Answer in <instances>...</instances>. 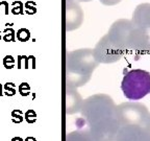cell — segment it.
<instances>
[{"label":"cell","instance_id":"3","mask_svg":"<svg viewBox=\"0 0 150 141\" xmlns=\"http://www.w3.org/2000/svg\"><path fill=\"white\" fill-rule=\"evenodd\" d=\"M121 90L128 100H141L150 94V72L142 69L126 72L122 78Z\"/></svg>","mask_w":150,"mask_h":141},{"label":"cell","instance_id":"18","mask_svg":"<svg viewBox=\"0 0 150 141\" xmlns=\"http://www.w3.org/2000/svg\"><path fill=\"white\" fill-rule=\"evenodd\" d=\"M3 9V14L8 15L9 14V9H8V2L3 0V1H0V15H1V11Z\"/></svg>","mask_w":150,"mask_h":141},{"label":"cell","instance_id":"8","mask_svg":"<svg viewBox=\"0 0 150 141\" xmlns=\"http://www.w3.org/2000/svg\"><path fill=\"white\" fill-rule=\"evenodd\" d=\"M11 13L13 15H23L24 14V4L20 0H16L12 3V9Z\"/></svg>","mask_w":150,"mask_h":141},{"label":"cell","instance_id":"6","mask_svg":"<svg viewBox=\"0 0 150 141\" xmlns=\"http://www.w3.org/2000/svg\"><path fill=\"white\" fill-rule=\"evenodd\" d=\"M115 141H150V134L144 125H121Z\"/></svg>","mask_w":150,"mask_h":141},{"label":"cell","instance_id":"5","mask_svg":"<svg viewBox=\"0 0 150 141\" xmlns=\"http://www.w3.org/2000/svg\"><path fill=\"white\" fill-rule=\"evenodd\" d=\"M125 52L119 49L110 41L108 36L99 42L96 48V56L99 61L103 63H115L123 58Z\"/></svg>","mask_w":150,"mask_h":141},{"label":"cell","instance_id":"4","mask_svg":"<svg viewBox=\"0 0 150 141\" xmlns=\"http://www.w3.org/2000/svg\"><path fill=\"white\" fill-rule=\"evenodd\" d=\"M120 125H145L149 111L144 103L138 101H126L116 108Z\"/></svg>","mask_w":150,"mask_h":141},{"label":"cell","instance_id":"1","mask_svg":"<svg viewBox=\"0 0 150 141\" xmlns=\"http://www.w3.org/2000/svg\"><path fill=\"white\" fill-rule=\"evenodd\" d=\"M116 108L112 99L106 95L94 96L88 100L86 111L91 117L96 141H115L121 127Z\"/></svg>","mask_w":150,"mask_h":141},{"label":"cell","instance_id":"20","mask_svg":"<svg viewBox=\"0 0 150 141\" xmlns=\"http://www.w3.org/2000/svg\"><path fill=\"white\" fill-rule=\"evenodd\" d=\"M29 62L31 63L30 68L35 69V56H28V66H29Z\"/></svg>","mask_w":150,"mask_h":141},{"label":"cell","instance_id":"21","mask_svg":"<svg viewBox=\"0 0 150 141\" xmlns=\"http://www.w3.org/2000/svg\"><path fill=\"white\" fill-rule=\"evenodd\" d=\"M144 127L147 129V131L149 132V134H150V113H149V115H148V118H147V120H146Z\"/></svg>","mask_w":150,"mask_h":141},{"label":"cell","instance_id":"12","mask_svg":"<svg viewBox=\"0 0 150 141\" xmlns=\"http://www.w3.org/2000/svg\"><path fill=\"white\" fill-rule=\"evenodd\" d=\"M23 120V111L20 109H15L12 111V121L14 123H21Z\"/></svg>","mask_w":150,"mask_h":141},{"label":"cell","instance_id":"7","mask_svg":"<svg viewBox=\"0 0 150 141\" xmlns=\"http://www.w3.org/2000/svg\"><path fill=\"white\" fill-rule=\"evenodd\" d=\"M134 23L150 36V3H141L134 9L132 19Z\"/></svg>","mask_w":150,"mask_h":141},{"label":"cell","instance_id":"17","mask_svg":"<svg viewBox=\"0 0 150 141\" xmlns=\"http://www.w3.org/2000/svg\"><path fill=\"white\" fill-rule=\"evenodd\" d=\"M25 120L28 123H33L37 121V114L33 110L29 109L25 112Z\"/></svg>","mask_w":150,"mask_h":141},{"label":"cell","instance_id":"9","mask_svg":"<svg viewBox=\"0 0 150 141\" xmlns=\"http://www.w3.org/2000/svg\"><path fill=\"white\" fill-rule=\"evenodd\" d=\"M16 38L19 42H27L30 38V33L26 28H20L16 33Z\"/></svg>","mask_w":150,"mask_h":141},{"label":"cell","instance_id":"26","mask_svg":"<svg viewBox=\"0 0 150 141\" xmlns=\"http://www.w3.org/2000/svg\"><path fill=\"white\" fill-rule=\"evenodd\" d=\"M82 1H88V0H82Z\"/></svg>","mask_w":150,"mask_h":141},{"label":"cell","instance_id":"2","mask_svg":"<svg viewBox=\"0 0 150 141\" xmlns=\"http://www.w3.org/2000/svg\"><path fill=\"white\" fill-rule=\"evenodd\" d=\"M110 41L124 52L149 53L150 36L139 28L132 20L120 19L110 27L108 33Z\"/></svg>","mask_w":150,"mask_h":141},{"label":"cell","instance_id":"24","mask_svg":"<svg viewBox=\"0 0 150 141\" xmlns=\"http://www.w3.org/2000/svg\"><path fill=\"white\" fill-rule=\"evenodd\" d=\"M24 141H35V138H33V137H27Z\"/></svg>","mask_w":150,"mask_h":141},{"label":"cell","instance_id":"25","mask_svg":"<svg viewBox=\"0 0 150 141\" xmlns=\"http://www.w3.org/2000/svg\"><path fill=\"white\" fill-rule=\"evenodd\" d=\"M0 33H1V31H0ZM1 39H2V37H1V35H0V40H1Z\"/></svg>","mask_w":150,"mask_h":141},{"label":"cell","instance_id":"16","mask_svg":"<svg viewBox=\"0 0 150 141\" xmlns=\"http://www.w3.org/2000/svg\"><path fill=\"white\" fill-rule=\"evenodd\" d=\"M24 6H25V13L28 15H33L37 12V9H35V3L33 2V1H31V0L26 1Z\"/></svg>","mask_w":150,"mask_h":141},{"label":"cell","instance_id":"11","mask_svg":"<svg viewBox=\"0 0 150 141\" xmlns=\"http://www.w3.org/2000/svg\"><path fill=\"white\" fill-rule=\"evenodd\" d=\"M3 90H4V93L5 95L7 96H14L15 94L17 93V90H16V85L14 83H11V82H7L4 84L3 86Z\"/></svg>","mask_w":150,"mask_h":141},{"label":"cell","instance_id":"22","mask_svg":"<svg viewBox=\"0 0 150 141\" xmlns=\"http://www.w3.org/2000/svg\"><path fill=\"white\" fill-rule=\"evenodd\" d=\"M11 141H24V139H22L21 137H14Z\"/></svg>","mask_w":150,"mask_h":141},{"label":"cell","instance_id":"14","mask_svg":"<svg viewBox=\"0 0 150 141\" xmlns=\"http://www.w3.org/2000/svg\"><path fill=\"white\" fill-rule=\"evenodd\" d=\"M18 91L21 96H23V97L28 96L29 93H30V87H29V85H28L27 83H25V82L21 83V84L19 85Z\"/></svg>","mask_w":150,"mask_h":141},{"label":"cell","instance_id":"13","mask_svg":"<svg viewBox=\"0 0 150 141\" xmlns=\"http://www.w3.org/2000/svg\"><path fill=\"white\" fill-rule=\"evenodd\" d=\"M17 68L18 69L29 68V66H28V56H22V54H19L17 56Z\"/></svg>","mask_w":150,"mask_h":141},{"label":"cell","instance_id":"15","mask_svg":"<svg viewBox=\"0 0 150 141\" xmlns=\"http://www.w3.org/2000/svg\"><path fill=\"white\" fill-rule=\"evenodd\" d=\"M15 64H16V60L14 59L13 56L7 54V56H4V59H3V66L6 69H13L15 67Z\"/></svg>","mask_w":150,"mask_h":141},{"label":"cell","instance_id":"19","mask_svg":"<svg viewBox=\"0 0 150 141\" xmlns=\"http://www.w3.org/2000/svg\"><path fill=\"white\" fill-rule=\"evenodd\" d=\"M100 1L105 5H115L118 4L119 2H121L122 0H100Z\"/></svg>","mask_w":150,"mask_h":141},{"label":"cell","instance_id":"10","mask_svg":"<svg viewBox=\"0 0 150 141\" xmlns=\"http://www.w3.org/2000/svg\"><path fill=\"white\" fill-rule=\"evenodd\" d=\"M3 33H4V36L2 39L4 40V42H15L16 41V31L13 28L6 27L3 31Z\"/></svg>","mask_w":150,"mask_h":141},{"label":"cell","instance_id":"23","mask_svg":"<svg viewBox=\"0 0 150 141\" xmlns=\"http://www.w3.org/2000/svg\"><path fill=\"white\" fill-rule=\"evenodd\" d=\"M3 95V86L2 84H0V96H2Z\"/></svg>","mask_w":150,"mask_h":141}]
</instances>
